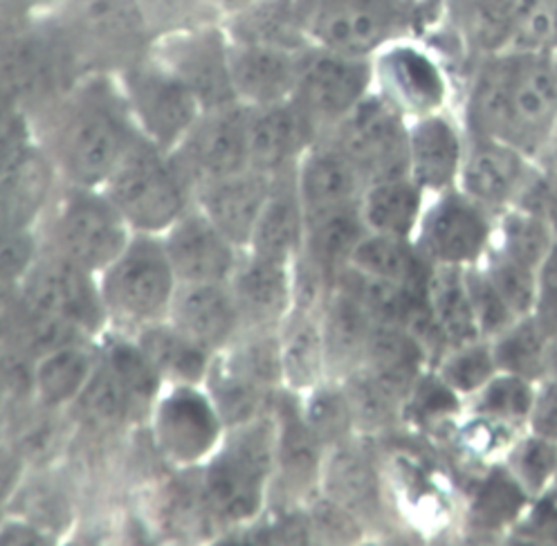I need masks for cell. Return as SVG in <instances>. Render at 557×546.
I'll return each mask as SVG.
<instances>
[{"label":"cell","mask_w":557,"mask_h":546,"mask_svg":"<svg viewBox=\"0 0 557 546\" xmlns=\"http://www.w3.org/2000/svg\"><path fill=\"white\" fill-rule=\"evenodd\" d=\"M312 131L315 124L297 101L259 107V113L248 117V164L259 172L278 169L308 145Z\"/></svg>","instance_id":"20"},{"label":"cell","mask_w":557,"mask_h":546,"mask_svg":"<svg viewBox=\"0 0 557 546\" xmlns=\"http://www.w3.org/2000/svg\"><path fill=\"white\" fill-rule=\"evenodd\" d=\"M310 225V261L326 277L351 261L354 250L369 232L360 208H348L306 221Z\"/></svg>","instance_id":"36"},{"label":"cell","mask_w":557,"mask_h":546,"mask_svg":"<svg viewBox=\"0 0 557 546\" xmlns=\"http://www.w3.org/2000/svg\"><path fill=\"white\" fill-rule=\"evenodd\" d=\"M533 315L550 331H557V241L537 268V301Z\"/></svg>","instance_id":"53"},{"label":"cell","mask_w":557,"mask_h":546,"mask_svg":"<svg viewBox=\"0 0 557 546\" xmlns=\"http://www.w3.org/2000/svg\"><path fill=\"white\" fill-rule=\"evenodd\" d=\"M466 284H468V295L472 301L474 320H476V326H479V333L483 339H495L515 320H519L508 309V303L502 299V295L495 290L491 280L485 277L481 263L466 268Z\"/></svg>","instance_id":"47"},{"label":"cell","mask_w":557,"mask_h":546,"mask_svg":"<svg viewBox=\"0 0 557 546\" xmlns=\"http://www.w3.org/2000/svg\"><path fill=\"white\" fill-rule=\"evenodd\" d=\"M466 145L457 126L445 115L432 113L409 126V178L425 194L455 189L463 164Z\"/></svg>","instance_id":"15"},{"label":"cell","mask_w":557,"mask_h":546,"mask_svg":"<svg viewBox=\"0 0 557 546\" xmlns=\"http://www.w3.org/2000/svg\"><path fill=\"white\" fill-rule=\"evenodd\" d=\"M553 488H557V476H555V484H553Z\"/></svg>","instance_id":"62"},{"label":"cell","mask_w":557,"mask_h":546,"mask_svg":"<svg viewBox=\"0 0 557 546\" xmlns=\"http://www.w3.org/2000/svg\"><path fill=\"white\" fill-rule=\"evenodd\" d=\"M270 466V443L263 434H248L223 455L205 476V504L216 516L238 522L252 518L261 506L263 476Z\"/></svg>","instance_id":"10"},{"label":"cell","mask_w":557,"mask_h":546,"mask_svg":"<svg viewBox=\"0 0 557 546\" xmlns=\"http://www.w3.org/2000/svg\"><path fill=\"white\" fill-rule=\"evenodd\" d=\"M428 351L400 324H375L364 353L367 373L396 398L411 394L421 379Z\"/></svg>","instance_id":"26"},{"label":"cell","mask_w":557,"mask_h":546,"mask_svg":"<svg viewBox=\"0 0 557 546\" xmlns=\"http://www.w3.org/2000/svg\"><path fill=\"white\" fill-rule=\"evenodd\" d=\"M369 178L337 145L318 149L301 166L299 198L306 221L331 212L360 208Z\"/></svg>","instance_id":"14"},{"label":"cell","mask_w":557,"mask_h":546,"mask_svg":"<svg viewBox=\"0 0 557 546\" xmlns=\"http://www.w3.org/2000/svg\"><path fill=\"white\" fill-rule=\"evenodd\" d=\"M553 140H555V153H557V126H555V135H553Z\"/></svg>","instance_id":"61"},{"label":"cell","mask_w":557,"mask_h":546,"mask_svg":"<svg viewBox=\"0 0 557 546\" xmlns=\"http://www.w3.org/2000/svg\"><path fill=\"white\" fill-rule=\"evenodd\" d=\"M270 191L259 176H230L212 183L205 204L212 221L234 244L250 241Z\"/></svg>","instance_id":"30"},{"label":"cell","mask_w":557,"mask_h":546,"mask_svg":"<svg viewBox=\"0 0 557 546\" xmlns=\"http://www.w3.org/2000/svg\"><path fill=\"white\" fill-rule=\"evenodd\" d=\"M329 493L346 510H369L377 504V476L358 452H339L329 468Z\"/></svg>","instance_id":"43"},{"label":"cell","mask_w":557,"mask_h":546,"mask_svg":"<svg viewBox=\"0 0 557 546\" xmlns=\"http://www.w3.org/2000/svg\"><path fill=\"white\" fill-rule=\"evenodd\" d=\"M508 470L529 497L544 495L557 476V443L531 434L510 450Z\"/></svg>","instance_id":"46"},{"label":"cell","mask_w":557,"mask_h":546,"mask_svg":"<svg viewBox=\"0 0 557 546\" xmlns=\"http://www.w3.org/2000/svg\"><path fill=\"white\" fill-rule=\"evenodd\" d=\"M133 147L126 122L101 101L82 107L63 133L65 166L84 185L113 178Z\"/></svg>","instance_id":"7"},{"label":"cell","mask_w":557,"mask_h":546,"mask_svg":"<svg viewBox=\"0 0 557 546\" xmlns=\"http://www.w3.org/2000/svg\"><path fill=\"white\" fill-rule=\"evenodd\" d=\"M8 5L12 8H32V5H44V3H50V0H5Z\"/></svg>","instance_id":"59"},{"label":"cell","mask_w":557,"mask_h":546,"mask_svg":"<svg viewBox=\"0 0 557 546\" xmlns=\"http://www.w3.org/2000/svg\"><path fill=\"white\" fill-rule=\"evenodd\" d=\"M248 117L232 107L212 111L187 133L185 158L194 174L216 183L243 172L248 164Z\"/></svg>","instance_id":"16"},{"label":"cell","mask_w":557,"mask_h":546,"mask_svg":"<svg viewBox=\"0 0 557 546\" xmlns=\"http://www.w3.org/2000/svg\"><path fill=\"white\" fill-rule=\"evenodd\" d=\"M324 335L308 322L295 326L288 347L284 353V364L290 373V379L299 385H308L315 379L322 358H324Z\"/></svg>","instance_id":"51"},{"label":"cell","mask_w":557,"mask_h":546,"mask_svg":"<svg viewBox=\"0 0 557 546\" xmlns=\"http://www.w3.org/2000/svg\"><path fill=\"white\" fill-rule=\"evenodd\" d=\"M375 324L377 322L367 306L354 293L339 288V293L329 303L326 322L322 328L329 358L344 364L362 360Z\"/></svg>","instance_id":"33"},{"label":"cell","mask_w":557,"mask_h":546,"mask_svg":"<svg viewBox=\"0 0 557 546\" xmlns=\"http://www.w3.org/2000/svg\"><path fill=\"white\" fill-rule=\"evenodd\" d=\"M377 73L382 97L405 117L441 113L447 99V82L436 61L411 46H394L380 57Z\"/></svg>","instance_id":"13"},{"label":"cell","mask_w":557,"mask_h":546,"mask_svg":"<svg viewBox=\"0 0 557 546\" xmlns=\"http://www.w3.org/2000/svg\"><path fill=\"white\" fill-rule=\"evenodd\" d=\"M301 61L284 46L246 44L230 52L234 92L257 107L282 104L297 90Z\"/></svg>","instance_id":"17"},{"label":"cell","mask_w":557,"mask_h":546,"mask_svg":"<svg viewBox=\"0 0 557 546\" xmlns=\"http://www.w3.org/2000/svg\"><path fill=\"white\" fill-rule=\"evenodd\" d=\"M550 59H553V65H555V73H557V48L550 52Z\"/></svg>","instance_id":"60"},{"label":"cell","mask_w":557,"mask_h":546,"mask_svg":"<svg viewBox=\"0 0 557 546\" xmlns=\"http://www.w3.org/2000/svg\"><path fill=\"white\" fill-rule=\"evenodd\" d=\"M171 71L194 90L200 107L209 111L232 107L236 92L230 77V54L216 34L205 32L185 39L173 57Z\"/></svg>","instance_id":"23"},{"label":"cell","mask_w":557,"mask_h":546,"mask_svg":"<svg viewBox=\"0 0 557 546\" xmlns=\"http://www.w3.org/2000/svg\"><path fill=\"white\" fill-rule=\"evenodd\" d=\"M109 367L131 394L133 402H147L158 389V369L147 358L143 349H133L128 345H115L109 353Z\"/></svg>","instance_id":"50"},{"label":"cell","mask_w":557,"mask_h":546,"mask_svg":"<svg viewBox=\"0 0 557 546\" xmlns=\"http://www.w3.org/2000/svg\"><path fill=\"white\" fill-rule=\"evenodd\" d=\"M25 140V126L18 107L0 99V160L18 151Z\"/></svg>","instance_id":"56"},{"label":"cell","mask_w":557,"mask_h":546,"mask_svg":"<svg viewBox=\"0 0 557 546\" xmlns=\"http://www.w3.org/2000/svg\"><path fill=\"white\" fill-rule=\"evenodd\" d=\"M337 147L373 181L409 176V126L389 101L364 97L339 124Z\"/></svg>","instance_id":"3"},{"label":"cell","mask_w":557,"mask_h":546,"mask_svg":"<svg viewBox=\"0 0 557 546\" xmlns=\"http://www.w3.org/2000/svg\"><path fill=\"white\" fill-rule=\"evenodd\" d=\"M485 277L508 303L515 318L533 315L537 301V270L491 248L481 261Z\"/></svg>","instance_id":"41"},{"label":"cell","mask_w":557,"mask_h":546,"mask_svg":"<svg viewBox=\"0 0 557 546\" xmlns=\"http://www.w3.org/2000/svg\"><path fill=\"white\" fill-rule=\"evenodd\" d=\"M306 423L320 440L339 438L346 432V427L354 423L346 396L335 392H320L310 400Z\"/></svg>","instance_id":"52"},{"label":"cell","mask_w":557,"mask_h":546,"mask_svg":"<svg viewBox=\"0 0 557 546\" xmlns=\"http://www.w3.org/2000/svg\"><path fill=\"white\" fill-rule=\"evenodd\" d=\"M50 169L37 153L21 147L0 160V227L23 229L46 200Z\"/></svg>","instance_id":"27"},{"label":"cell","mask_w":557,"mask_h":546,"mask_svg":"<svg viewBox=\"0 0 557 546\" xmlns=\"http://www.w3.org/2000/svg\"><path fill=\"white\" fill-rule=\"evenodd\" d=\"M133 405L131 394L124 389L111 367L92 373L82 392V414L95 430H111L124 421Z\"/></svg>","instance_id":"45"},{"label":"cell","mask_w":557,"mask_h":546,"mask_svg":"<svg viewBox=\"0 0 557 546\" xmlns=\"http://www.w3.org/2000/svg\"><path fill=\"white\" fill-rule=\"evenodd\" d=\"M92 375L90 356L82 349L61 347L46 353L37 369V387L46 402L61 405L79 396Z\"/></svg>","instance_id":"40"},{"label":"cell","mask_w":557,"mask_h":546,"mask_svg":"<svg viewBox=\"0 0 557 546\" xmlns=\"http://www.w3.org/2000/svg\"><path fill=\"white\" fill-rule=\"evenodd\" d=\"M32 259V241L23 229L0 227V282L18 277Z\"/></svg>","instance_id":"54"},{"label":"cell","mask_w":557,"mask_h":546,"mask_svg":"<svg viewBox=\"0 0 557 546\" xmlns=\"http://www.w3.org/2000/svg\"><path fill=\"white\" fill-rule=\"evenodd\" d=\"M59 57L37 37H18L0 46V99L14 107L37 104L59 82Z\"/></svg>","instance_id":"19"},{"label":"cell","mask_w":557,"mask_h":546,"mask_svg":"<svg viewBox=\"0 0 557 546\" xmlns=\"http://www.w3.org/2000/svg\"><path fill=\"white\" fill-rule=\"evenodd\" d=\"M533 176L524 151L474 135V142L463 153L457 189L487 212H504L524 196Z\"/></svg>","instance_id":"8"},{"label":"cell","mask_w":557,"mask_h":546,"mask_svg":"<svg viewBox=\"0 0 557 546\" xmlns=\"http://www.w3.org/2000/svg\"><path fill=\"white\" fill-rule=\"evenodd\" d=\"M304 216L301 198L293 191L270 194L250 238L257 259L286 263L301 241Z\"/></svg>","instance_id":"35"},{"label":"cell","mask_w":557,"mask_h":546,"mask_svg":"<svg viewBox=\"0 0 557 546\" xmlns=\"http://www.w3.org/2000/svg\"><path fill=\"white\" fill-rule=\"evenodd\" d=\"M351 268L405 288H428L434 263L411 238L367 232L351 255Z\"/></svg>","instance_id":"25"},{"label":"cell","mask_w":557,"mask_h":546,"mask_svg":"<svg viewBox=\"0 0 557 546\" xmlns=\"http://www.w3.org/2000/svg\"><path fill=\"white\" fill-rule=\"evenodd\" d=\"M198 0H137L147 21H178L194 10Z\"/></svg>","instance_id":"57"},{"label":"cell","mask_w":557,"mask_h":546,"mask_svg":"<svg viewBox=\"0 0 557 546\" xmlns=\"http://www.w3.org/2000/svg\"><path fill=\"white\" fill-rule=\"evenodd\" d=\"M474 135L506 142L529 158L557 126V73L550 54L502 52L483 65L468 104Z\"/></svg>","instance_id":"1"},{"label":"cell","mask_w":557,"mask_h":546,"mask_svg":"<svg viewBox=\"0 0 557 546\" xmlns=\"http://www.w3.org/2000/svg\"><path fill=\"white\" fill-rule=\"evenodd\" d=\"M428 309L447 349L483 339L466 284V268L434 265L428 282Z\"/></svg>","instance_id":"29"},{"label":"cell","mask_w":557,"mask_h":546,"mask_svg":"<svg viewBox=\"0 0 557 546\" xmlns=\"http://www.w3.org/2000/svg\"><path fill=\"white\" fill-rule=\"evenodd\" d=\"M236 301L243 313L259 320H276L290 301V284L284 263L257 259L236 280Z\"/></svg>","instance_id":"37"},{"label":"cell","mask_w":557,"mask_h":546,"mask_svg":"<svg viewBox=\"0 0 557 546\" xmlns=\"http://www.w3.org/2000/svg\"><path fill=\"white\" fill-rule=\"evenodd\" d=\"M29 311L61 320L73 328H95L101 306L84 268L73 261H57L41 268L29 284Z\"/></svg>","instance_id":"18"},{"label":"cell","mask_w":557,"mask_h":546,"mask_svg":"<svg viewBox=\"0 0 557 546\" xmlns=\"http://www.w3.org/2000/svg\"><path fill=\"white\" fill-rule=\"evenodd\" d=\"M59 241L65 259L79 268H111L126 250L122 214L111 202H103L95 196H77L63 210Z\"/></svg>","instance_id":"11"},{"label":"cell","mask_w":557,"mask_h":546,"mask_svg":"<svg viewBox=\"0 0 557 546\" xmlns=\"http://www.w3.org/2000/svg\"><path fill=\"white\" fill-rule=\"evenodd\" d=\"M70 21L77 37L111 52L137 50L149 29L137 0H70Z\"/></svg>","instance_id":"22"},{"label":"cell","mask_w":557,"mask_h":546,"mask_svg":"<svg viewBox=\"0 0 557 546\" xmlns=\"http://www.w3.org/2000/svg\"><path fill=\"white\" fill-rule=\"evenodd\" d=\"M531 432L557 443V383L542 381L529 417Z\"/></svg>","instance_id":"55"},{"label":"cell","mask_w":557,"mask_h":546,"mask_svg":"<svg viewBox=\"0 0 557 546\" xmlns=\"http://www.w3.org/2000/svg\"><path fill=\"white\" fill-rule=\"evenodd\" d=\"M425 212V189L409 176L373 181L360 200V214L367 229L411 238Z\"/></svg>","instance_id":"28"},{"label":"cell","mask_w":557,"mask_h":546,"mask_svg":"<svg viewBox=\"0 0 557 546\" xmlns=\"http://www.w3.org/2000/svg\"><path fill=\"white\" fill-rule=\"evenodd\" d=\"M348 409L356 423L377 430L385 427L396 417V405L400 398H396L387 387H382L371 373H358L348 385Z\"/></svg>","instance_id":"48"},{"label":"cell","mask_w":557,"mask_h":546,"mask_svg":"<svg viewBox=\"0 0 557 546\" xmlns=\"http://www.w3.org/2000/svg\"><path fill=\"white\" fill-rule=\"evenodd\" d=\"M166 255L173 272L189 284H219L234 265L230 238L200 216H191L173 229Z\"/></svg>","instance_id":"21"},{"label":"cell","mask_w":557,"mask_h":546,"mask_svg":"<svg viewBox=\"0 0 557 546\" xmlns=\"http://www.w3.org/2000/svg\"><path fill=\"white\" fill-rule=\"evenodd\" d=\"M158 436L171 457L194 461L214 446L219 421L200 394L181 389L160 407Z\"/></svg>","instance_id":"24"},{"label":"cell","mask_w":557,"mask_h":546,"mask_svg":"<svg viewBox=\"0 0 557 546\" xmlns=\"http://www.w3.org/2000/svg\"><path fill=\"white\" fill-rule=\"evenodd\" d=\"M128 86L135 113L156 142H178L196 124L200 101L173 71L137 67L128 77Z\"/></svg>","instance_id":"12"},{"label":"cell","mask_w":557,"mask_h":546,"mask_svg":"<svg viewBox=\"0 0 557 546\" xmlns=\"http://www.w3.org/2000/svg\"><path fill=\"white\" fill-rule=\"evenodd\" d=\"M557 234L540 210L527 208V204H512L502 212L499 225L493 234V248L512 257L515 261L529 268H540Z\"/></svg>","instance_id":"34"},{"label":"cell","mask_w":557,"mask_h":546,"mask_svg":"<svg viewBox=\"0 0 557 546\" xmlns=\"http://www.w3.org/2000/svg\"><path fill=\"white\" fill-rule=\"evenodd\" d=\"M236 303L219 284H191L176 301L178 331L200 347H216L236 326Z\"/></svg>","instance_id":"31"},{"label":"cell","mask_w":557,"mask_h":546,"mask_svg":"<svg viewBox=\"0 0 557 546\" xmlns=\"http://www.w3.org/2000/svg\"><path fill=\"white\" fill-rule=\"evenodd\" d=\"M535 383L521 379V375L499 371L476 394V412L502 423L529 421L535 402Z\"/></svg>","instance_id":"44"},{"label":"cell","mask_w":557,"mask_h":546,"mask_svg":"<svg viewBox=\"0 0 557 546\" xmlns=\"http://www.w3.org/2000/svg\"><path fill=\"white\" fill-rule=\"evenodd\" d=\"M527 501L529 493L521 488L508 468L493 470L472 499L470 518L483 529H502L521 516Z\"/></svg>","instance_id":"39"},{"label":"cell","mask_w":557,"mask_h":546,"mask_svg":"<svg viewBox=\"0 0 557 546\" xmlns=\"http://www.w3.org/2000/svg\"><path fill=\"white\" fill-rule=\"evenodd\" d=\"M550 337L553 333L535 315L515 320L504 333L491 339L499 371L542 383L546 379Z\"/></svg>","instance_id":"32"},{"label":"cell","mask_w":557,"mask_h":546,"mask_svg":"<svg viewBox=\"0 0 557 546\" xmlns=\"http://www.w3.org/2000/svg\"><path fill=\"white\" fill-rule=\"evenodd\" d=\"M113 204L139 229H164L185 208L176 174L149 149L133 147L113 174Z\"/></svg>","instance_id":"4"},{"label":"cell","mask_w":557,"mask_h":546,"mask_svg":"<svg viewBox=\"0 0 557 546\" xmlns=\"http://www.w3.org/2000/svg\"><path fill=\"white\" fill-rule=\"evenodd\" d=\"M400 23L398 0H322L310 32L324 50L369 59L396 37Z\"/></svg>","instance_id":"5"},{"label":"cell","mask_w":557,"mask_h":546,"mask_svg":"<svg viewBox=\"0 0 557 546\" xmlns=\"http://www.w3.org/2000/svg\"><path fill=\"white\" fill-rule=\"evenodd\" d=\"M173 265L169 255L151 241L126 248L107 275V299L131 320L156 318L171 299Z\"/></svg>","instance_id":"9"},{"label":"cell","mask_w":557,"mask_h":546,"mask_svg":"<svg viewBox=\"0 0 557 546\" xmlns=\"http://www.w3.org/2000/svg\"><path fill=\"white\" fill-rule=\"evenodd\" d=\"M557 383V331L550 337V347H548V358H546V379Z\"/></svg>","instance_id":"58"},{"label":"cell","mask_w":557,"mask_h":546,"mask_svg":"<svg viewBox=\"0 0 557 546\" xmlns=\"http://www.w3.org/2000/svg\"><path fill=\"white\" fill-rule=\"evenodd\" d=\"M143 351L158 373L176 375L183 381H198L205 373V347L194 343L183 331L156 328L145 333Z\"/></svg>","instance_id":"42"},{"label":"cell","mask_w":557,"mask_h":546,"mask_svg":"<svg viewBox=\"0 0 557 546\" xmlns=\"http://www.w3.org/2000/svg\"><path fill=\"white\" fill-rule=\"evenodd\" d=\"M491 212L463 191L447 189L423 212L416 246L434 265L470 268L493 248Z\"/></svg>","instance_id":"2"},{"label":"cell","mask_w":557,"mask_h":546,"mask_svg":"<svg viewBox=\"0 0 557 546\" xmlns=\"http://www.w3.org/2000/svg\"><path fill=\"white\" fill-rule=\"evenodd\" d=\"M373 71L369 59L324 50L301 61L297 104L312 124H339L367 97Z\"/></svg>","instance_id":"6"},{"label":"cell","mask_w":557,"mask_h":546,"mask_svg":"<svg viewBox=\"0 0 557 546\" xmlns=\"http://www.w3.org/2000/svg\"><path fill=\"white\" fill-rule=\"evenodd\" d=\"M284 432L282 443H278V452H282V461L286 472L295 482L310 480V474L315 472L318 466V443L320 438L312 434L306 421H301L293 409H284Z\"/></svg>","instance_id":"49"},{"label":"cell","mask_w":557,"mask_h":546,"mask_svg":"<svg viewBox=\"0 0 557 546\" xmlns=\"http://www.w3.org/2000/svg\"><path fill=\"white\" fill-rule=\"evenodd\" d=\"M499 373L491 339H476L461 347H451L438 360V379L455 392L457 396L463 394H479L487 383H491Z\"/></svg>","instance_id":"38"}]
</instances>
